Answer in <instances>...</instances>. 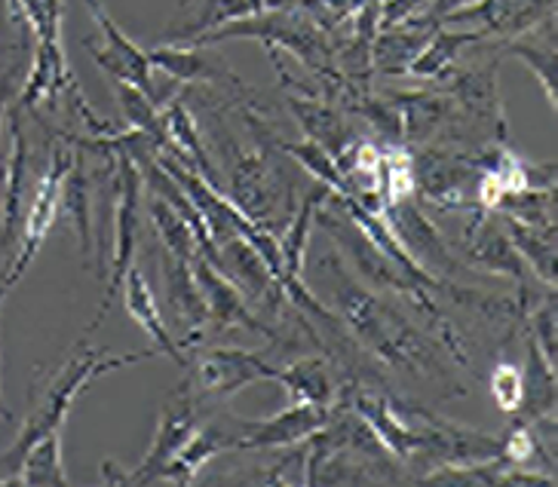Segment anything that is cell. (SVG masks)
<instances>
[{"label": "cell", "mask_w": 558, "mask_h": 487, "mask_svg": "<svg viewBox=\"0 0 558 487\" xmlns=\"http://www.w3.org/2000/svg\"><path fill=\"white\" fill-rule=\"evenodd\" d=\"M316 270L329 282L335 316L353 334V341L362 343L365 353H372L380 365L393 372L414 374L436 383L448 380L439 341L411 325L409 316H402L384 294L362 285L335 252H326L316 260Z\"/></svg>", "instance_id": "1"}, {"label": "cell", "mask_w": 558, "mask_h": 487, "mask_svg": "<svg viewBox=\"0 0 558 487\" xmlns=\"http://www.w3.org/2000/svg\"><path fill=\"white\" fill-rule=\"evenodd\" d=\"M215 150L225 160V175L230 181L228 199L252 218L255 224L274 230L277 224H286L292 218V209L286 199H292V181H286L282 166L277 160V145H262L252 142L246 147L236 142V135L228 130L225 123V111L215 108V126H213ZM277 233V230H274Z\"/></svg>", "instance_id": "2"}, {"label": "cell", "mask_w": 558, "mask_h": 487, "mask_svg": "<svg viewBox=\"0 0 558 487\" xmlns=\"http://www.w3.org/2000/svg\"><path fill=\"white\" fill-rule=\"evenodd\" d=\"M157 356H160L157 350H145V353H120V356H105L101 350H86L81 356L68 358L65 368L52 377L50 387L44 392V399H40L37 407L28 414V421L22 426L16 445L3 454V470L16 472L19 463H22V456H25V451L32 448L34 441H40L47 433H52V429H62V423L68 421V414H71V407H74L77 392H81L86 383H93L101 374L126 368V365H138V362H148V358Z\"/></svg>", "instance_id": "3"}, {"label": "cell", "mask_w": 558, "mask_h": 487, "mask_svg": "<svg viewBox=\"0 0 558 487\" xmlns=\"http://www.w3.org/2000/svg\"><path fill=\"white\" fill-rule=\"evenodd\" d=\"M494 147V145H492ZM482 150H460L445 145H421L411 150L414 196L439 211L476 209V191L485 172Z\"/></svg>", "instance_id": "4"}, {"label": "cell", "mask_w": 558, "mask_h": 487, "mask_svg": "<svg viewBox=\"0 0 558 487\" xmlns=\"http://www.w3.org/2000/svg\"><path fill=\"white\" fill-rule=\"evenodd\" d=\"M203 421V399H199L191 380H184L179 390L166 399L160 421H157V433L150 441L148 454L142 456L138 466L123 470L114 460L101 463V482L105 485H157L163 466L184 448V441L194 436V429Z\"/></svg>", "instance_id": "5"}, {"label": "cell", "mask_w": 558, "mask_h": 487, "mask_svg": "<svg viewBox=\"0 0 558 487\" xmlns=\"http://www.w3.org/2000/svg\"><path fill=\"white\" fill-rule=\"evenodd\" d=\"M460 260L473 270H485L492 277H509L519 289V304L525 307V313L543 294L534 292V273L525 264V258L519 255V248L509 240L507 228L500 221L497 211L488 209H466V224L460 230ZM454 248V252H458Z\"/></svg>", "instance_id": "6"}, {"label": "cell", "mask_w": 558, "mask_h": 487, "mask_svg": "<svg viewBox=\"0 0 558 487\" xmlns=\"http://www.w3.org/2000/svg\"><path fill=\"white\" fill-rule=\"evenodd\" d=\"M86 142L93 145L108 147L114 150L117 157V199H114V260L108 267V277H105V297H101V307L96 313V319L89 325L86 334H96L108 316V309L114 304V294L123 285V277L135 264V248H138V224H142V172L138 166L132 162L130 154L117 150L111 145H101L99 138H89L83 135Z\"/></svg>", "instance_id": "7"}, {"label": "cell", "mask_w": 558, "mask_h": 487, "mask_svg": "<svg viewBox=\"0 0 558 487\" xmlns=\"http://www.w3.org/2000/svg\"><path fill=\"white\" fill-rule=\"evenodd\" d=\"M77 154V145L68 138L65 132L52 142L50 166L44 169V175L37 181L32 196V206L25 215V224H22V240L16 245V258L10 264V270L0 277V301L7 297V292L16 285L19 279L25 277V270L32 267V260L37 258V248L44 245V240L50 236L52 224L59 218V196H62V179H65L68 166Z\"/></svg>", "instance_id": "8"}, {"label": "cell", "mask_w": 558, "mask_h": 487, "mask_svg": "<svg viewBox=\"0 0 558 487\" xmlns=\"http://www.w3.org/2000/svg\"><path fill=\"white\" fill-rule=\"evenodd\" d=\"M83 3H86V13L96 19L101 37H105V44L89 40V37L83 40V47L93 52V59L99 62L101 71H105L111 81L130 83L135 89H142L157 108H163L169 98H175L179 83H166V86L157 83V77H154V65H150L148 59V49L132 44L130 37L120 32V25L108 16V10L101 7V0H83Z\"/></svg>", "instance_id": "9"}, {"label": "cell", "mask_w": 558, "mask_h": 487, "mask_svg": "<svg viewBox=\"0 0 558 487\" xmlns=\"http://www.w3.org/2000/svg\"><path fill=\"white\" fill-rule=\"evenodd\" d=\"M187 380L206 402H228L230 395L243 392L252 383L262 380H274L277 383L279 368L262 356L248 353V350H236V346H213L203 350L194 362L187 358Z\"/></svg>", "instance_id": "10"}, {"label": "cell", "mask_w": 558, "mask_h": 487, "mask_svg": "<svg viewBox=\"0 0 558 487\" xmlns=\"http://www.w3.org/2000/svg\"><path fill=\"white\" fill-rule=\"evenodd\" d=\"M384 221L390 224L396 233V240L402 243V248L409 252V258L427 270L429 277L436 279H458L460 273H466L470 267L458 258V252L451 248V243L445 240L439 228L427 218V211L414 203V196L399 199L384 206Z\"/></svg>", "instance_id": "11"}, {"label": "cell", "mask_w": 558, "mask_h": 487, "mask_svg": "<svg viewBox=\"0 0 558 487\" xmlns=\"http://www.w3.org/2000/svg\"><path fill=\"white\" fill-rule=\"evenodd\" d=\"M194 267V277H197L199 292H203V301H206V309H209V328H206V338L209 334H228V331H252V334H262L267 341L282 343V334L277 328L264 325L252 307H248L246 294L240 292L233 282H230L213 260L203 258V255H194L191 260Z\"/></svg>", "instance_id": "12"}, {"label": "cell", "mask_w": 558, "mask_h": 487, "mask_svg": "<svg viewBox=\"0 0 558 487\" xmlns=\"http://www.w3.org/2000/svg\"><path fill=\"white\" fill-rule=\"evenodd\" d=\"M546 16H556V0H478L473 7H463L458 13L439 19V25L512 40L531 32Z\"/></svg>", "instance_id": "13"}, {"label": "cell", "mask_w": 558, "mask_h": 487, "mask_svg": "<svg viewBox=\"0 0 558 487\" xmlns=\"http://www.w3.org/2000/svg\"><path fill=\"white\" fill-rule=\"evenodd\" d=\"M243 436H246V417L215 414L213 421H199L194 436L184 441V448L163 466L157 485H163V482L166 485H194L199 470L209 460L228 454V451H240Z\"/></svg>", "instance_id": "14"}, {"label": "cell", "mask_w": 558, "mask_h": 487, "mask_svg": "<svg viewBox=\"0 0 558 487\" xmlns=\"http://www.w3.org/2000/svg\"><path fill=\"white\" fill-rule=\"evenodd\" d=\"M163 279L169 307L175 313V322L181 328L179 346L181 350L197 346L206 338V328H209V309H206V301H203L191 260L172 258V255L163 252Z\"/></svg>", "instance_id": "15"}, {"label": "cell", "mask_w": 558, "mask_h": 487, "mask_svg": "<svg viewBox=\"0 0 558 487\" xmlns=\"http://www.w3.org/2000/svg\"><path fill=\"white\" fill-rule=\"evenodd\" d=\"M439 28V22L429 13L402 19L396 25L378 28V37L372 44V65L384 77H402L409 62L424 49L433 32Z\"/></svg>", "instance_id": "16"}, {"label": "cell", "mask_w": 558, "mask_h": 487, "mask_svg": "<svg viewBox=\"0 0 558 487\" xmlns=\"http://www.w3.org/2000/svg\"><path fill=\"white\" fill-rule=\"evenodd\" d=\"M326 421H329V407L319 405H289L274 417H264V421H248L246 417V436H243L240 451L298 445V441L307 439L311 433H316Z\"/></svg>", "instance_id": "17"}, {"label": "cell", "mask_w": 558, "mask_h": 487, "mask_svg": "<svg viewBox=\"0 0 558 487\" xmlns=\"http://www.w3.org/2000/svg\"><path fill=\"white\" fill-rule=\"evenodd\" d=\"M160 117H163L166 138H169V150H166V154L179 157L184 166H191V169L197 172L199 179L209 181L213 187L221 191L218 169H215V162L209 160V154H206L203 132H199L197 120L191 114V108L184 105V98H169L163 108H160Z\"/></svg>", "instance_id": "18"}, {"label": "cell", "mask_w": 558, "mask_h": 487, "mask_svg": "<svg viewBox=\"0 0 558 487\" xmlns=\"http://www.w3.org/2000/svg\"><path fill=\"white\" fill-rule=\"evenodd\" d=\"M120 292H123V301H126V309H130L132 322L138 325V328L148 334L150 341L157 343V353L166 358H172L179 368H187V356L181 353L179 341L172 338L169 325L163 322V313H160V307H157V297H154V292H150L148 279H145V273H142L135 264L126 270Z\"/></svg>", "instance_id": "19"}, {"label": "cell", "mask_w": 558, "mask_h": 487, "mask_svg": "<svg viewBox=\"0 0 558 487\" xmlns=\"http://www.w3.org/2000/svg\"><path fill=\"white\" fill-rule=\"evenodd\" d=\"M556 16H546L537 22L531 32L519 34L512 40H504L500 56L525 62L527 71L534 74V81L543 86V96L549 101V108L556 111V74H558V56H556Z\"/></svg>", "instance_id": "20"}, {"label": "cell", "mask_w": 558, "mask_h": 487, "mask_svg": "<svg viewBox=\"0 0 558 487\" xmlns=\"http://www.w3.org/2000/svg\"><path fill=\"white\" fill-rule=\"evenodd\" d=\"M286 101H289V111L301 123L304 138L319 145L323 150H329L331 157H338L356 138V132L347 123L344 111L326 96H289Z\"/></svg>", "instance_id": "21"}, {"label": "cell", "mask_w": 558, "mask_h": 487, "mask_svg": "<svg viewBox=\"0 0 558 487\" xmlns=\"http://www.w3.org/2000/svg\"><path fill=\"white\" fill-rule=\"evenodd\" d=\"M556 414V365L546 358L534 334H525V365H522V405L512 421L537 423Z\"/></svg>", "instance_id": "22"}, {"label": "cell", "mask_w": 558, "mask_h": 487, "mask_svg": "<svg viewBox=\"0 0 558 487\" xmlns=\"http://www.w3.org/2000/svg\"><path fill=\"white\" fill-rule=\"evenodd\" d=\"M25 175H28V142L22 132V111L10 120V157L3 166V199H0V252H7L16 240V224L22 218L25 199Z\"/></svg>", "instance_id": "23"}, {"label": "cell", "mask_w": 558, "mask_h": 487, "mask_svg": "<svg viewBox=\"0 0 558 487\" xmlns=\"http://www.w3.org/2000/svg\"><path fill=\"white\" fill-rule=\"evenodd\" d=\"M485 40H488V37H482V34L476 32H460V28H445V25H439V28L433 32V37L424 44V49L411 59L402 77L442 83L445 77L458 68L460 52L466 47L485 44Z\"/></svg>", "instance_id": "24"}, {"label": "cell", "mask_w": 558, "mask_h": 487, "mask_svg": "<svg viewBox=\"0 0 558 487\" xmlns=\"http://www.w3.org/2000/svg\"><path fill=\"white\" fill-rule=\"evenodd\" d=\"M71 138V135H68ZM89 196H93V181L86 172V160H83V147H77L74 160L68 166L65 179H62V196H59V215H65L71 230L77 233L81 243L83 264L93 258V221H89Z\"/></svg>", "instance_id": "25"}, {"label": "cell", "mask_w": 558, "mask_h": 487, "mask_svg": "<svg viewBox=\"0 0 558 487\" xmlns=\"http://www.w3.org/2000/svg\"><path fill=\"white\" fill-rule=\"evenodd\" d=\"M277 383L289 395V405H319L331 407L335 402V380H331L326 358L304 356L295 358L292 365L279 368Z\"/></svg>", "instance_id": "26"}, {"label": "cell", "mask_w": 558, "mask_h": 487, "mask_svg": "<svg viewBox=\"0 0 558 487\" xmlns=\"http://www.w3.org/2000/svg\"><path fill=\"white\" fill-rule=\"evenodd\" d=\"M0 485L25 487H62L68 485L65 463H62V429H52L40 441H34L25 451L19 470L7 475Z\"/></svg>", "instance_id": "27"}, {"label": "cell", "mask_w": 558, "mask_h": 487, "mask_svg": "<svg viewBox=\"0 0 558 487\" xmlns=\"http://www.w3.org/2000/svg\"><path fill=\"white\" fill-rule=\"evenodd\" d=\"M500 221L512 245L531 267L534 279L543 285H556V228H531V224L512 221L507 215H500Z\"/></svg>", "instance_id": "28"}, {"label": "cell", "mask_w": 558, "mask_h": 487, "mask_svg": "<svg viewBox=\"0 0 558 487\" xmlns=\"http://www.w3.org/2000/svg\"><path fill=\"white\" fill-rule=\"evenodd\" d=\"M500 463L515 466V470H531L553 475V454H549V439L541 436L537 423L512 421L509 433L500 439Z\"/></svg>", "instance_id": "29"}, {"label": "cell", "mask_w": 558, "mask_h": 487, "mask_svg": "<svg viewBox=\"0 0 558 487\" xmlns=\"http://www.w3.org/2000/svg\"><path fill=\"white\" fill-rule=\"evenodd\" d=\"M215 485H307V448L304 441L286 445V454L270 460L267 466H252L243 475H228V478H213Z\"/></svg>", "instance_id": "30"}, {"label": "cell", "mask_w": 558, "mask_h": 487, "mask_svg": "<svg viewBox=\"0 0 558 487\" xmlns=\"http://www.w3.org/2000/svg\"><path fill=\"white\" fill-rule=\"evenodd\" d=\"M148 209H150V224H154V230H157V236H160V243H163L166 255H172V258H181V260H194V255H199V245L197 240H194L191 228L184 224V218H181L179 211L172 209L163 196L154 194V191H150L148 196Z\"/></svg>", "instance_id": "31"}, {"label": "cell", "mask_w": 558, "mask_h": 487, "mask_svg": "<svg viewBox=\"0 0 558 487\" xmlns=\"http://www.w3.org/2000/svg\"><path fill=\"white\" fill-rule=\"evenodd\" d=\"M114 89L117 98H120V108H123V114H126V126L145 132V135H150V138L157 142L160 150H169V138H166L160 108H157L142 89H135L130 83L114 81Z\"/></svg>", "instance_id": "32"}, {"label": "cell", "mask_w": 558, "mask_h": 487, "mask_svg": "<svg viewBox=\"0 0 558 487\" xmlns=\"http://www.w3.org/2000/svg\"><path fill=\"white\" fill-rule=\"evenodd\" d=\"M292 3L301 7L319 28H326L331 34L338 25H344L365 0H292Z\"/></svg>", "instance_id": "33"}, {"label": "cell", "mask_w": 558, "mask_h": 487, "mask_svg": "<svg viewBox=\"0 0 558 487\" xmlns=\"http://www.w3.org/2000/svg\"><path fill=\"white\" fill-rule=\"evenodd\" d=\"M492 395L500 411L515 414L522 405V368L512 362H500L492 372Z\"/></svg>", "instance_id": "34"}, {"label": "cell", "mask_w": 558, "mask_h": 487, "mask_svg": "<svg viewBox=\"0 0 558 487\" xmlns=\"http://www.w3.org/2000/svg\"><path fill=\"white\" fill-rule=\"evenodd\" d=\"M473 3H478V0H429L427 13L439 22V19H445L448 13H458V10H463V7H473Z\"/></svg>", "instance_id": "35"}, {"label": "cell", "mask_w": 558, "mask_h": 487, "mask_svg": "<svg viewBox=\"0 0 558 487\" xmlns=\"http://www.w3.org/2000/svg\"><path fill=\"white\" fill-rule=\"evenodd\" d=\"M7 98H10V74L0 77V126H3V114H7Z\"/></svg>", "instance_id": "36"}, {"label": "cell", "mask_w": 558, "mask_h": 487, "mask_svg": "<svg viewBox=\"0 0 558 487\" xmlns=\"http://www.w3.org/2000/svg\"><path fill=\"white\" fill-rule=\"evenodd\" d=\"M179 3H181V10H187V7H191L194 0H179Z\"/></svg>", "instance_id": "37"}, {"label": "cell", "mask_w": 558, "mask_h": 487, "mask_svg": "<svg viewBox=\"0 0 558 487\" xmlns=\"http://www.w3.org/2000/svg\"><path fill=\"white\" fill-rule=\"evenodd\" d=\"M0 304H3V301H0Z\"/></svg>", "instance_id": "38"}]
</instances>
